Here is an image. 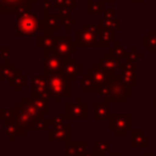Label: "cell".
I'll list each match as a JSON object with an SVG mask.
<instances>
[{
	"instance_id": "cell-10",
	"label": "cell",
	"mask_w": 156,
	"mask_h": 156,
	"mask_svg": "<svg viewBox=\"0 0 156 156\" xmlns=\"http://www.w3.org/2000/svg\"><path fill=\"white\" fill-rule=\"evenodd\" d=\"M136 68H138L136 63L124 61L123 63H121L119 67V73H118L119 79L130 87H136L138 85V76L135 73Z\"/></svg>"
},
{
	"instance_id": "cell-19",
	"label": "cell",
	"mask_w": 156,
	"mask_h": 156,
	"mask_svg": "<svg viewBox=\"0 0 156 156\" xmlns=\"http://www.w3.org/2000/svg\"><path fill=\"white\" fill-rule=\"evenodd\" d=\"M28 130L22 129L16 121H5L4 122V133L9 136L10 141H15L17 136H24Z\"/></svg>"
},
{
	"instance_id": "cell-8",
	"label": "cell",
	"mask_w": 156,
	"mask_h": 156,
	"mask_svg": "<svg viewBox=\"0 0 156 156\" xmlns=\"http://www.w3.org/2000/svg\"><path fill=\"white\" fill-rule=\"evenodd\" d=\"M78 46L76 43L72 40L69 35H55V48L54 52L58 54L63 58L72 56L73 54L77 52Z\"/></svg>"
},
{
	"instance_id": "cell-22",
	"label": "cell",
	"mask_w": 156,
	"mask_h": 156,
	"mask_svg": "<svg viewBox=\"0 0 156 156\" xmlns=\"http://www.w3.org/2000/svg\"><path fill=\"white\" fill-rule=\"evenodd\" d=\"M111 112L107 102H94L93 104V118L94 119H108Z\"/></svg>"
},
{
	"instance_id": "cell-50",
	"label": "cell",
	"mask_w": 156,
	"mask_h": 156,
	"mask_svg": "<svg viewBox=\"0 0 156 156\" xmlns=\"http://www.w3.org/2000/svg\"><path fill=\"white\" fill-rule=\"evenodd\" d=\"M154 107H155V108H156V96H155V98H154Z\"/></svg>"
},
{
	"instance_id": "cell-18",
	"label": "cell",
	"mask_w": 156,
	"mask_h": 156,
	"mask_svg": "<svg viewBox=\"0 0 156 156\" xmlns=\"http://www.w3.org/2000/svg\"><path fill=\"white\" fill-rule=\"evenodd\" d=\"M87 73L90 74V76L94 78V80H95L100 87H101L102 84H105L106 82H108V80L115 76V74H111V73L106 72L105 69H102V68L98 65V62L93 63V67H91V68H88Z\"/></svg>"
},
{
	"instance_id": "cell-39",
	"label": "cell",
	"mask_w": 156,
	"mask_h": 156,
	"mask_svg": "<svg viewBox=\"0 0 156 156\" xmlns=\"http://www.w3.org/2000/svg\"><path fill=\"white\" fill-rule=\"evenodd\" d=\"M10 56H11V50L9 46H0V57L4 60L5 63H11L10 62Z\"/></svg>"
},
{
	"instance_id": "cell-27",
	"label": "cell",
	"mask_w": 156,
	"mask_h": 156,
	"mask_svg": "<svg viewBox=\"0 0 156 156\" xmlns=\"http://www.w3.org/2000/svg\"><path fill=\"white\" fill-rule=\"evenodd\" d=\"M98 27L100 28H105V29H110V30H113V32H118L122 27V23H121V20L115 17V18H111V20H106V18H100L98 21Z\"/></svg>"
},
{
	"instance_id": "cell-3",
	"label": "cell",
	"mask_w": 156,
	"mask_h": 156,
	"mask_svg": "<svg viewBox=\"0 0 156 156\" xmlns=\"http://www.w3.org/2000/svg\"><path fill=\"white\" fill-rule=\"evenodd\" d=\"M44 76L48 80L49 96L52 98L56 104L60 102L61 98L71 96V82L66 79L60 72L45 73Z\"/></svg>"
},
{
	"instance_id": "cell-41",
	"label": "cell",
	"mask_w": 156,
	"mask_h": 156,
	"mask_svg": "<svg viewBox=\"0 0 156 156\" xmlns=\"http://www.w3.org/2000/svg\"><path fill=\"white\" fill-rule=\"evenodd\" d=\"M115 17H116V10L113 7L106 9L102 13V18H106V20H111V18H115Z\"/></svg>"
},
{
	"instance_id": "cell-1",
	"label": "cell",
	"mask_w": 156,
	"mask_h": 156,
	"mask_svg": "<svg viewBox=\"0 0 156 156\" xmlns=\"http://www.w3.org/2000/svg\"><path fill=\"white\" fill-rule=\"evenodd\" d=\"M98 93L107 104H124L133 95V87L122 82L116 73L108 82L100 87Z\"/></svg>"
},
{
	"instance_id": "cell-7",
	"label": "cell",
	"mask_w": 156,
	"mask_h": 156,
	"mask_svg": "<svg viewBox=\"0 0 156 156\" xmlns=\"http://www.w3.org/2000/svg\"><path fill=\"white\" fill-rule=\"evenodd\" d=\"M32 6V4H28L24 0H0V13H15L18 16L26 12H30Z\"/></svg>"
},
{
	"instance_id": "cell-21",
	"label": "cell",
	"mask_w": 156,
	"mask_h": 156,
	"mask_svg": "<svg viewBox=\"0 0 156 156\" xmlns=\"http://www.w3.org/2000/svg\"><path fill=\"white\" fill-rule=\"evenodd\" d=\"M37 46L43 50V52H54L55 48V35L40 34L37 37Z\"/></svg>"
},
{
	"instance_id": "cell-12",
	"label": "cell",
	"mask_w": 156,
	"mask_h": 156,
	"mask_svg": "<svg viewBox=\"0 0 156 156\" xmlns=\"http://www.w3.org/2000/svg\"><path fill=\"white\" fill-rule=\"evenodd\" d=\"M60 18L58 13L52 12H43V34L54 35L55 32L60 30Z\"/></svg>"
},
{
	"instance_id": "cell-26",
	"label": "cell",
	"mask_w": 156,
	"mask_h": 156,
	"mask_svg": "<svg viewBox=\"0 0 156 156\" xmlns=\"http://www.w3.org/2000/svg\"><path fill=\"white\" fill-rule=\"evenodd\" d=\"M100 89V85L94 80V78L85 73V74H82V91H85V93H91V91H99Z\"/></svg>"
},
{
	"instance_id": "cell-49",
	"label": "cell",
	"mask_w": 156,
	"mask_h": 156,
	"mask_svg": "<svg viewBox=\"0 0 156 156\" xmlns=\"http://www.w3.org/2000/svg\"><path fill=\"white\" fill-rule=\"evenodd\" d=\"M116 0H104V2H108V4H111V2H115Z\"/></svg>"
},
{
	"instance_id": "cell-25",
	"label": "cell",
	"mask_w": 156,
	"mask_h": 156,
	"mask_svg": "<svg viewBox=\"0 0 156 156\" xmlns=\"http://www.w3.org/2000/svg\"><path fill=\"white\" fill-rule=\"evenodd\" d=\"M132 146L133 147H147L149 136L145 135L141 129L132 130Z\"/></svg>"
},
{
	"instance_id": "cell-24",
	"label": "cell",
	"mask_w": 156,
	"mask_h": 156,
	"mask_svg": "<svg viewBox=\"0 0 156 156\" xmlns=\"http://www.w3.org/2000/svg\"><path fill=\"white\" fill-rule=\"evenodd\" d=\"M58 18H60V24L61 27L65 28V30H71L73 26L77 24V20L72 17L69 10H58Z\"/></svg>"
},
{
	"instance_id": "cell-46",
	"label": "cell",
	"mask_w": 156,
	"mask_h": 156,
	"mask_svg": "<svg viewBox=\"0 0 156 156\" xmlns=\"http://www.w3.org/2000/svg\"><path fill=\"white\" fill-rule=\"evenodd\" d=\"M26 2H28V4H32V5H34L35 2H38V0H24Z\"/></svg>"
},
{
	"instance_id": "cell-31",
	"label": "cell",
	"mask_w": 156,
	"mask_h": 156,
	"mask_svg": "<svg viewBox=\"0 0 156 156\" xmlns=\"http://www.w3.org/2000/svg\"><path fill=\"white\" fill-rule=\"evenodd\" d=\"M26 84H27V76L22 74V73H20L18 76H16L9 80V85L11 88H13L15 91H21V89L23 87H26Z\"/></svg>"
},
{
	"instance_id": "cell-14",
	"label": "cell",
	"mask_w": 156,
	"mask_h": 156,
	"mask_svg": "<svg viewBox=\"0 0 156 156\" xmlns=\"http://www.w3.org/2000/svg\"><path fill=\"white\" fill-rule=\"evenodd\" d=\"M15 110H16V117H15V121L16 123L22 128V129H26V130H30L32 128V124L34 122V117H32L23 107L22 105L18 102L15 104Z\"/></svg>"
},
{
	"instance_id": "cell-42",
	"label": "cell",
	"mask_w": 156,
	"mask_h": 156,
	"mask_svg": "<svg viewBox=\"0 0 156 156\" xmlns=\"http://www.w3.org/2000/svg\"><path fill=\"white\" fill-rule=\"evenodd\" d=\"M52 2H54V7H55V9L62 10V9H66L68 0H54Z\"/></svg>"
},
{
	"instance_id": "cell-4",
	"label": "cell",
	"mask_w": 156,
	"mask_h": 156,
	"mask_svg": "<svg viewBox=\"0 0 156 156\" xmlns=\"http://www.w3.org/2000/svg\"><path fill=\"white\" fill-rule=\"evenodd\" d=\"M133 116L130 113H111L108 117V128L113 130L116 136H126L128 130H132Z\"/></svg>"
},
{
	"instance_id": "cell-29",
	"label": "cell",
	"mask_w": 156,
	"mask_h": 156,
	"mask_svg": "<svg viewBox=\"0 0 156 156\" xmlns=\"http://www.w3.org/2000/svg\"><path fill=\"white\" fill-rule=\"evenodd\" d=\"M33 104L39 108V111L43 115L49 113V96H38V95H32L30 96Z\"/></svg>"
},
{
	"instance_id": "cell-20",
	"label": "cell",
	"mask_w": 156,
	"mask_h": 156,
	"mask_svg": "<svg viewBox=\"0 0 156 156\" xmlns=\"http://www.w3.org/2000/svg\"><path fill=\"white\" fill-rule=\"evenodd\" d=\"M20 73L22 72L20 68L16 67L15 63H5V62L0 63V82H4V80L9 82L10 79L18 76Z\"/></svg>"
},
{
	"instance_id": "cell-33",
	"label": "cell",
	"mask_w": 156,
	"mask_h": 156,
	"mask_svg": "<svg viewBox=\"0 0 156 156\" xmlns=\"http://www.w3.org/2000/svg\"><path fill=\"white\" fill-rule=\"evenodd\" d=\"M143 52H140L138 50V48H132L130 51H127V55H126V61L127 62H133V63H136L140 58H143Z\"/></svg>"
},
{
	"instance_id": "cell-48",
	"label": "cell",
	"mask_w": 156,
	"mask_h": 156,
	"mask_svg": "<svg viewBox=\"0 0 156 156\" xmlns=\"http://www.w3.org/2000/svg\"><path fill=\"white\" fill-rule=\"evenodd\" d=\"M144 0H132V2H135V4H140V2H143Z\"/></svg>"
},
{
	"instance_id": "cell-35",
	"label": "cell",
	"mask_w": 156,
	"mask_h": 156,
	"mask_svg": "<svg viewBox=\"0 0 156 156\" xmlns=\"http://www.w3.org/2000/svg\"><path fill=\"white\" fill-rule=\"evenodd\" d=\"M16 117V110L15 107L11 108H1L0 107V119L1 121H15Z\"/></svg>"
},
{
	"instance_id": "cell-6",
	"label": "cell",
	"mask_w": 156,
	"mask_h": 156,
	"mask_svg": "<svg viewBox=\"0 0 156 156\" xmlns=\"http://www.w3.org/2000/svg\"><path fill=\"white\" fill-rule=\"evenodd\" d=\"M65 117L68 119H87L88 118V104L82 100L80 96L76 98L74 102L65 104Z\"/></svg>"
},
{
	"instance_id": "cell-38",
	"label": "cell",
	"mask_w": 156,
	"mask_h": 156,
	"mask_svg": "<svg viewBox=\"0 0 156 156\" xmlns=\"http://www.w3.org/2000/svg\"><path fill=\"white\" fill-rule=\"evenodd\" d=\"M65 113H60V115H56L54 116L52 118H50V126L51 127H60V126H63L65 124Z\"/></svg>"
},
{
	"instance_id": "cell-47",
	"label": "cell",
	"mask_w": 156,
	"mask_h": 156,
	"mask_svg": "<svg viewBox=\"0 0 156 156\" xmlns=\"http://www.w3.org/2000/svg\"><path fill=\"white\" fill-rule=\"evenodd\" d=\"M108 156H121L119 152H108Z\"/></svg>"
},
{
	"instance_id": "cell-13",
	"label": "cell",
	"mask_w": 156,
	"mask_h": 156,
	"mask_svg": "<svg viewBox=\"0 0 156 156\" xmlns=\"http://www.w3.org/2000/svg\"><path fill=\"white\" fill-rule=\"evenodd\" d=\"M48 140L50 143L54 141H68L71 140V126L63 124L60 127H51L48 130Z\"/></svg>"
},
{
	"instance_id": "cell-30",
	"label": "cell",
	"mask_w": 156,
	"mask_h": 156,
	"mask_svg": "<svg viewBox=\"0 0 156 156\" xmlns=\"http://www.w3.org/2000/svg\"><path fill=\"white\" fill-rule=\"evenodd\" d=\"M108 52L113 56V57H116V58H118V60H121L122 61V58H126V55H127V51H126V49L121 45V43L119 41H115L113 43V45H111L110 48H108Z\"/></svg>"
},
{
	"instance_id": "cell-45",
	"label": "cell",
	"mask_w": 156,
	"mask_h": 156,
	"mask_svg": "<svg viewBox=\"0 0 156 156\" xmlns=\"http://www.w3.org/2000/svg\"><path fill=\"white\" fill-rule=\"evenodd\" d=\"M147 34H149V35H151V37L156 40V30H149V32H147Z\"/></svg>"
},
{
	"instance_id": "cell-17",
	"label": "cell",
	"mask_w": 156,
	"mask_h": 156,
	"mask_svg": "<svg viewBox=\"0 0 156 156\" xmlns=\"http://www.w3.org/2000/svg\"><path fill=\"white\" fill-rule=\"evenodd\" d=\"M116 41V32L100 28L96 34V48H110Z\"/></svg>"
},
{
	"instance_id": "cell-15",
	"label": "cell",
	"mask_w": 156,
	"mask_h": 156,
	"mask_svg": "<svg viewBox=\"0 0 156 156\" xmlns=\"http://www.w3.org/2000/svg\"><path fill=\"white\" fill-rule=\"evenodd\" d=\"M121 63H122V61L118 60V58H116V57H113L108 51L105 52L104 56L98 60V65L102 69H105L106 72H108L111 74H116V72L119 71Z\"/></svg>"
},
{
	"instance_id": "cell-5",
	"label": "cell",
	"mask_w": 156,
	"mask_h": 156,
	"mask_svg": "<svg viewBox=\"0 0 156 156\" xmlns=\"http://www.w3.org/2000/svg\"><path fill=\"white\" fill-rule=\"evenodd\" d=\"M98 30V24H83L80 29L76 30V45L78 48H96Z\"/></svg>"
},
{
	"instance_id": "cell-36",
	"label": "cell",
	"mask_w": 156,
	"mask_h": 156,
	"mask_svg": "<svg viewBox=\"0 0 156 156\" xmlns=\"http://www.w3.org/2000/svg\"><path fill=\"white\" fill-rule=\"evenodd\" d=\"M93 147H94V151L95 152H99V154H108L110 152V144L104 141V140H100V141H95L93 144Z\"/></svg>"
},
{
	"instance_id": "cell-9",
	"label": "cell",
	"mask_w": 156,
	"mask_h": 156,
	"mask_svg": "<svg viewBox=\"0 0 156 156\" xmlns=\"http://www.w3.org/2000/svg\"><path fill=\"white\" fill-rule=\"evenodd\" d=\"M60 73L69 82H74L79 76L83 74V66L78 63L73 56H69V57L63 58Z\"/></svg>"
},
{
	"instance_id": "cell-2",
	"label": "cell",
	"mask_w": 156,
	"mask_h": 156,
	"mask_svg": "<svg viewBox=\"0 0 156 156\" xmlns=\"http://www.w3.org/2000/svg\"><path fill=\"white\" fill-rule=\"evenodd\" d=\"M38 32H43V18L32 12H26L16 16L15 35L16 37H29Z\"/></svg>"
},
{
	"instance_id": "cell-37",
	"label": "cell",
	"mask_w": 156,
	"mask_h": 156,
	"mask_svg": "<svg viewBox=\"0 0 156 156\" xmlns=\"http://www.w3.org/2000/svg\"><path fill=\"white\" fill-rule=\"evenodd\" d=\"M65 156H77V141L68 140L65 143Z\"/></svg>"
},
{
	"instance_id": "cell-44",
	"label": "cell",
	"mask_w": 156,
	"mask_h": 156,
	"mask_svg": "<svg viewBox=\"0 0 156 156\" xmlns=\"http://www.w3.org/2000/svg\"><path fill=\"white\" fill-rule=\"evenodd\" d=\"M83 156H104L102 154H99V152H95V151H93V152H85Z\"/></svg>"
},
{
	"instance_id": "cell-11",
	"label": "cell",
	"mask_w": 156,
	"mask_h": 156,
	"mask_svg": "<svg viewBox=\"0 0 156 156\" xmlns=\"http://www.w3.org/2000/svg\"><path fill=\"white\" fill-rule=\"evenodd\" d=\"M44 57V68L43 74L45 73H52V72H60L63 57L60 56L56 52H43Z\"/></svg>"
},
{
	"instance_id": "cell-32",
	"label": "cell",
	"mask_w": 156,
	"mask_h": 156,
	"mask_svg": "<svg viewBox=\"0 0 156 156\" xmlns=\"http://www.w3.org/2000/svg\"><path fill=\"white\" fill-rule=\"evenodd\" d=\"M50 118H44V117H40V118H37L34 119L33 124H32V128L30 130H38V132H43V130H49L50 129Z\"/></svg>"
},
{
	"instance_id": "cell-40",
	"label": "cell",
	"mask_w": 156,
	"mask_h": 156,
	"mask_svg": "<svg viewBox=\"0 0 156 156\" xmlns=\"http://www.w3.org/2000/svg\"><path fill=\"white\" fill-rule=\"evenodd\" d=\"M88 143L87 141H77V156H83L87 152Z\"/></svg>"
},
{
	"instance_id": "cell-34",
	"label": "cell",
	"mask_w": 156,
	"mask_h": 156,
	"mask_svg": "<svg viewBox=\"0 0 156 156\" xmlns=\"http://www.w3.org/2000/svg\"><path fill=\"white\" fill-rule=\"evenodd\" d=\"M143 46L146 48L149 52L156 54V40H155L151 35L145 34V35L143 37Z\"/></svg>"
},
{
	"instance_id": "cell-43",
	"label": "cell",
	"mask_w": 156,
	"mask_h": 156,
	"mask_svg": "<svg viewBox=\"0 0 156 156\" xmlns=\"http://www.w3.org/2000/svg\"><path fill=\"white\" fill-rule=\"evenodd\" d=\"M54 9V2L51 0H43V12H50Z\"/></svg>"
},
{
	"instance_id": "cell-23",
	"label": "cell",
	"mask_w": 156,
	"mask_h": 156,
	"mask_svg": "<svg viewBox=\"0 0 156 156\" xmlns=\"http://www.w3.org/2000/svg\"><path fill=\"white\" fill-rule=\"evenodd\" d=\"M20 104H21L22 107H23L32 117H34L35 119H37V118H40V117H44V115L39 111V108L33 104L30 96H22V98L20 99Z\"/></svg>"
},
{
	"instance_id": "cell-28",
	"label": "cell",
	"mask_w": 156,
	"mask_h": 156,
	"mask_svg": "<svg viewBox=\"0 0 156 156\" xmlns=\"http://www.w3.org/2000/svg\"><path fill=\"white\" fill-rule=\"evenodd\" d=\"M104 0H88L87 2V12L89 15H102L105 9Z\"/></svg>"
},
{
	"instance_id": "cell-16",
	"label": "cell",
	"mask_w": 156,
	"mask_h": 156,
	"mask_svg": "<svg viewBox=\"0 0 156 156\" xmlns=\"http://www.w3.org/2000/svg\"><path fill=\"white\" fill-rule=\"evenodd\" d=\"M30 84H32V95L49 96L48 80H46L44 74H35V76H33L32 79H30Z\"/></svg>"
}]
</instances>
